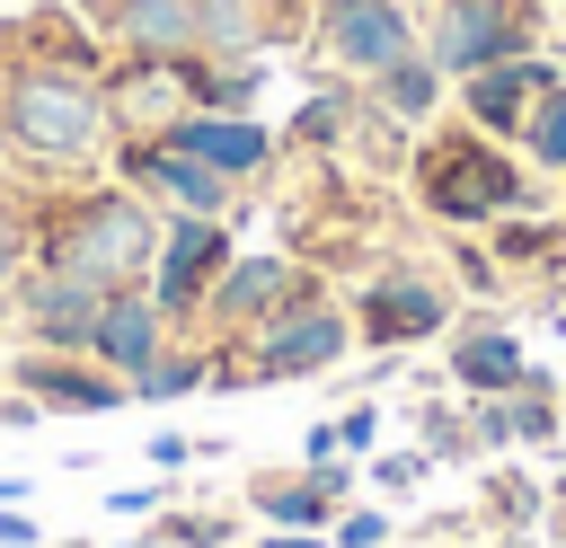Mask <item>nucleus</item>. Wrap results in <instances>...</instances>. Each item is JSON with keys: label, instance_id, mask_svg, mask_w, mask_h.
Instances as JSON below:
<instances>
[{"label": "nucleus", "instance_id": "obj_20", "mask_svg": "<svg viewBox=\"0 0 566 548\" xmlns=\"http://www.w3.org/2000/svg\"><path fill=\"white\" fill-rule=\"evenodd\" d=\"M186 389H212V345H168L150 371H133V398H142V407H168V398H186Z\"/></svg>", "mask_w": 566, "mask_h": 548}, {"label": "nucleus", "instance_id": "obj_43", "mask_svg": "<svg viewBox=\"0 0 566 548\" xmlns=\"http://www.w3.org/2000/svg\"><path fill=\"white\" fill-rule=\"evenodd\" d=\"M557 186H566V177H557Z\"/></svg>", "mask_w": 566, "mask_h": 548}, {"label": "nucleus", "instance_id": "obj_4", "mask_svg": "<svg viewBox=\"0 0 566 548\" xmlns=\"http://www.w3.org/2000/svg\"><path fill=\"white\" fill-rule=\"evenodd\" d=\"M345 345H354V318H345V301H327V283H318V274H301V292H292L274 318H256L248 336L212 345V389L310 380V371H336V362H345Z\"/></svg>", "mask_w": 566, "mask_h": 548}, {"label": "nucleus", "instance_id": "obj_38", "mask_svg": "<svg viewBox=\"0 0 566 548\" xmlns=\"http://www.w3.org/2000/svg\"><path fill=\"white\" fill-rule=\"evenodd\" d=\"M44 548H97V539H44Z\"/></svg>", "mask_w": 566, "mask_h": 548}, {"label": "nucleus", "instance_id": "obj_42", "mask_svg": "<svg viewBox=\"0 0 566 548\" xmlns=\"http://www.w3.org/2000/svg\"><path fill=\"white\" fill-rule=\"evenodd\" d=\"M557 442H566V424H557Z\"/></svg>", "mask_w": 566, "mask_h": 548}, {"label": "nucleus", "instance_id": "obj_24", "mask_svg": "<svg viewBox=\"0 0 566 548\" xmlns=\"http://www.w3.org/2000/svg\"><path fill=\"white\" fill-rule=\"evenodd\" d=\"M416 451H424V460H478V424L451 415V407H424V415H416Z\"/></svg>", "mask_w": 566, "mask_h": 548}, {"label": "nucleus", "instance_id": "obj_26", "mask_svg": "<svg viewBox=\"0 0 566 548\" xmlns=\"http://www.w3.org/2000/svg\"><path fill=\"white\" fill-rule=\"evenodd\" d=\"M327 548H389V513L380 504H345L327 521Z\"/></svg>", "mask_w": 566, "mask_h": 548}, {"label": "nucleus", "instance_id": "obj_33", "mask_svg": "<svg viewBox=\"0 0 566 548\" xmlns=\"http://www.w3.org/2000/svg\"><path fill=\"white\" fill-rule=\"evenodd\" d=\"M0 548H44V530L27 521V504H0Z\"/></svg>", "mask_w": 566, "mask_h": 548}, {"label": "nucleus", "instance_id": "obj_7", "mask_svg": "<svg viewBox=\"0 0 566 548\" xmlns=\"http://www.w3.org/2000/svg\"><path fill=\"white\" fill-rule=\"evenodd\" d=\"M230 256H239L230 221H212V212H168L159 265H150V301L168 309V327H195V318H203V301H212V283H221Z\"/></svg>", "mask_w": 566, "mask_h": 548}, {"label": "nucleus", "instance_id": "obj_11", "mask_svg": "<svg viewBox=\"0 0 566 548\" xmlns=\"http://www.w3.org/2000/svg\"><path fill=\"white\" fill-rule=\"evenodd\" d=\"M9 292H18V327H27V345H53V354H88V345H97L106 292H97L88 274H62V265H27Z\"/></svg>", "mask_w": 566, "mask_h": 548}, {"label": "nucleus", "instance_id": "obj_18", "mask_svg": "<svg viewBox=\"0 0 566 548\" xmlns=\"http://www.w3.org/2000/svg\"><path fill=\"white\" fill-rule=\"evenodd\" d=\"M195 53H212V62H265L256 0H195Z\"/></svg>", "mask_w": 566, "mask_h": 548}, {"label": "nucleus", "instance_id": "obj_8", "mask_svg": "<svg viewBox=\"0 0 566 548\" xmlns=\"http://www.w3.org/2000/svg\"><path fill=\"white\" fill-rule=\"evenodd\" d=\"M106 150H115V186H133V194H150V203L212 212V221H230V203H239V186H230L221 168H203L195 150H168L159 133H124V141H106Z\"/></svg>", "mask_w": 566, "mask_h": 548}, {"label": "nucleus", "instance_id": "obj_34", "mask_svg": "<svg viewBox=\"0 0 566 548\" xmlns=\"http://www.w3.org/2000/svg\"><path fill=\"white\" fill-rule=\"evenodd\" d=\"M301 9H310V0H256V18H265V44H274V35L292 44V27H301Z\"/></svg>", "mask_w": 566, "mask_h": 548}, {"label": "nucleus", "instance_id": "obj_2", "mask_svg": "<svg viewBox=\"0 0 566 548\" xmlns=\"http://www.w3.org/2000/svg\"><path fill=\"white\" fill-rule=\"evenodd\" d=\"M27 230H35V265L88 274L97 292H150L168 212H159L150 194H133V186H88V194H53V203H35Z\"/></svg>", "mask_w": 566, "mask_h": 548}, {"label": "nucleus", "instance_id": "obj_35", "mask_svg": "<svg viewBox=\"0 0 566 548\" xmlns=\"http://www.w3.org/2000/svg\"><path fill=\"white\" fill-rule=\"evenodd\" d=\"M301 460H345V442H336V415H327V424H310V433H301Z\"/></svg>", "mask_w": 566, "mask_h": 548}, {"label": "nucleus", "instance_id": "obj_22", "mask_svg": "<svg viewBox=\"0 0 566 548\" xmlns=\"http://www.w3.org/2000/svg\"><path fill=\"white\" fill-rule=\"evenodd\" d=\"M142 539H150V548H248L230 513H168V521H150Z\"/></svg>", "mask_w": 566, "mask_h": 548}, {"label": "nucleus", "instance_id": "obj_21", "mask_svg": "<svg viewBox=\"0 0 566 548\" xmlns=\"http://www.w3.org/2000/svg\"><path fill=\"white\" fill-rule=\"evenodd\" d=\"M522 159H531L539 177H566V80L531 106V124H522Z\"/></svg>", "mask_w": 566, "mask_h": 548}, {"label": "nucleus", "instance_id": "obj_32", "mask_svg": "<svg viewBox=\"0 0 566 548\" xmlns=\"http://www.w3.org/2000/svg\"><path fill=\"white\" fill-rule=\"evenodd\" d=\"M159 504H168V486H115V495H106V513H124V521H133V513H159Z\"/></svg>", "mask_w": 566, "mask_h": 548}, {"label": "nucleus", "instance_id": "obj_31", "mask_svg": "<svg viewBox=\"0 0 566 548\" xmlns=\"http://www.w3.org/2000/svg\"><path fill=\"white\" fill-rule=\"evenodd\" d=\"M451 274H460L469 292H495V256H486L478 239H460V247H451Z\"/></svg>", "mask_w": 566, "mask_h": 548}, {"label": "nucleus", "instance_id": "obj_25", "mask_svg": "<svg viewBox=\"0 0 566 548\" xmlns=\"http://www.w3.org/2000/svg\"><path fill=\"white\" fill-rule=\"evenodd\" d=\"M486 521H495V530H531V521H539V486H531L522 468H495V477H486Z\"/></svg>", "mask_w": 566, "mask_h": 548}, {"label": "nucleus", "instance_id": "obj_41", "mask_svg": "<svg viewBox=\"0 0 566 548\" xmlns=\"http://www.w3.org/2000/svg\"><path fill=\"white\" fill-rule=\"evenodd\" d=\"M407 9H433V0H407Z\"/></svg>", "mask_w": 566, "mask_h": 548}, {"label": "nucleus", "instance_id": "obj_1", "mask_svg": "<svg viewBox=\"0 0 566 548\" xmlns=\"http://www.w3.org/2000/svg\"><path fill=\"white\" fill-rule=\"evenodd\" d=\"M106 62H115V44L62 0H35V9L0 18V124H9L18 159L80 168L115 141Z\"/></svg>", "mask_w": 566, "mask_h": 548}, {"label": "nucleus", "instance_id": "obj_9", "mask_svg": "<svg viewBox=\"0 0 566 548\" xmlns=\"http://www.w3.org/2000/svg\"><path fill=\"white\" fill-rule=\"evenodd\" d=\"M9 389L35 398L44 415H115V407H133V380H115L97 354H53V345H18L9 354Z\"/></svg>", "mask_w": 566, "mask_h": 548}, {"label": "nucleus", "instance_id": "obj_30", "mask_svg": "<svg viewBox=\"0 0 566 548\" xmlns=\"http://www.w3.org/2000/svg\"><path fill=\"white\" fill-rule=\"evenodd\" d=\"M203 451H212V442H186V433H150V442H142V460H150L159 477H168V468H186V460H203Z\"/></svg>", "mask_w": 566, "mask_h": 548}, {"label": "nucleus", "instance_id": "obj_29", "mask_svg": "<svg viewBox=\"0 0 566 548\" xmlns=\"http://www.w3.org/2000/svg\"><path fill=\"white\" fill-rule=\"evenodd\" d=\"M336 442H345V451L363 460V451L380 442V407H371V398H363V407H345V415H336Z\"/></svg>", "mask_w": 566, "mask_h": 548}, {"label": "nucleus", "instance_id": "obj_3", "mask_svg": "<svg viewBox=\"0 0 566 548\" xmlns=\"http://www.w3.org/2000/svg\"><path fill=\"white\" fill-rule=\"evenodd\" d=\"M407 186H416V203H424L442 230H486V221H504V212H548L539 168L513 159V150H504L495 133H478L469 115H460V124H433V133L416 141Z\"/></svg>", "mask_w": 566, "mask_h": 548}, {"label": "nucleus", "instance_id": "obj_27", "mask_svg": "<svg viewBox=\"0 0 566 548\" xmlns=\"http://www.w3.org/2000/svg\"><path fill=\"white\" fill-rule=\"evenodd\" d=\"M27 265H35V230H27V212L0 194V283H18Z\"/></svg>", "mask_w": 566, "mask_h": 548}, {"label": "nucleus", "instance_id": "obj_16", "mask_svg": "<svg viewBox=\"0 0 566 548\" xmlns=\"http://www.w3.org/2000/svg\"><path fill=\"white\" fill-rule=\"evenodd\" d=\"M522 371H531V354H522L513 327H495V318L451 327V380H460V398H504V389H522Z\"/></svg>", "mask_w": 566, "mask_h": 548}, {"label": "nucleus", "instance_id": "obj_10", "mask_svg": "<svg viewBox=\"0 0 566 548\" xmlns=\"http://www.w3.org/2000/svg\"><path fill=\"white\" fill-rule=\"evenodd\" d=\"M301 256H283V247H239L230 265H221V283H212V301H203V318L195 327H212V345H230V336H248L256 318H274L292 292H301Z\"/></svg>", "mask_w": 566, "mask_h": 548}, {"label": "nucleus", "instance_id": "obj_39", "mask_svg": "<svg viewBox=\"0 0 566 548\" xmlns=\"http://www.w3.org/2000/svg\"><path fill=\"white\" fill-rule=\"evenodd\" d=\"M310 9H345V0H310Z\"/></svg>", "mask_w": 566, "mask_h": 548}, {"label": "nucleus", "instance_id": "obj_5", "mask_svg": "<svg viewBox=\"0 0 566 548\" xmlns=\"http://www.w3.org/2000/svg\"><path fill=\"white\" fill-rule=\"evenodd\" d=\"M451 283L433 274V265H416V256H398V265H380L371 283H354V301H345V318H354V345H371V354H407V345H424V336H451Z\"/></svg>", "mask_w": 566, "mask_h": 548}, {"label": "nucleus", "instance_id": "obj_6", "mask_svg": "<svg viewBox=\"0 0 566 548\" xmlns=\"http://www.w3.org/2000/svg\"><path fill=\"white\" fill-rule=\"evenodd\" d=\"M424 53L442 80H469L486 62L539 53V0H433L424 9Z\"/></svg>", "mask_w": 566, "mask_h": 548}, {"label": "nucleus", "instance_id": "obj_12", "mask_svg": "<svg viewBox=\"0 0 566 548\" xmlns=\"http://www.w3.org/2000/svg\"><path fill=\"white\" fill-rule=\"evenodd\" d=\"M424 35H416V9L407 0H345V9H318V53L354 80H380L389 62H407Z\"/></svg>", "mask_w": 566, "mask_h": 548}, {"label": "nucleus", "instance_id": "obj_19", "mask_svg": "<svg viewBox=\"0 0 566 548\" xmlns=\"http://www.w3.org/2000/svg\"><path fill=\"white\" fill-rule=\"evenodd\" d=\"M363 88L380 97V115H389V124H424V115L442 106V88H451V80H442V71H433V53L416 44L407 62H389V71H380V80H363Z\"/></svg>", "mask_w": 566, "mask_h": 548}, {"label": "nucleus", "instance_id": "obj_37", "mask_svg": "<svg viewBox=\"0 0 566 548\" xmlns=\"http://www.w3.org/2000/svg\"><path fill=\"white\" fill-rule=\"evenodd\" d=\"M9 159H18V141H9V124H0V177H9Z\"/></svg>", "mask_w": 566, "mask_h": 548}, {"label": "nucleus", "instance_id": "obj_23", "mask_svg": "<svg viewBox=\"0 0 566 548\" xmlns=\"http://www.w3.org/2000/svg\"><path fill=\"white\" fill-rule=\"evenodd\" d=\"M363 106L354 97H310L292 124H283V150H327V141H345V124H354Z\"/></svg>", "mask_w": 566, "mask_h": 548}, {"label": "nucleus", "instance_id": "obj_15", "mask_svg": "<svg viewBox=\"0 0 566 548\" xmlns=\"http://www.w3.org/2000/svg\"><path fill=\"white\" fill-rule=\"evenodd\" d=\"M168 336H177V327H168V309H159L150 292H106V318H97V345H88V354H97L115 380H133V371H150V362L168 354Z\"/></svg>", "mask_w": 566, "mask_h": 548}, {"label": "nucleus", "instance_id": "obj_36", "mask_svg": "<svg viewBox=\"0 0 566 548\" xmlns=\"http://www.w3.org/2000/svg\"><path fill=\"white\" fill-rule=\"evenodd\" d=\"M248 548H327V530H265V539H248Z\"/></svg>", "mask_w": 566, "mask_h": 548}, {"label": "nucleus", "instance_id": "obj_17", "mask_svg": "<svg viewBox=\"0 0 566 548\" xmlns=\"http://www.w3.org/2000/svg\"><path fill=\"white\" fill-rule=\"evenodd\" d=\"M495 239H486V256H495V274H548L557 256H566V221H548V212H504V221H486Z\"/></svg>", "mask_w": 566, "mask_h": 548}, {"label": "nucleus", "instance_id": "obj_40", "mask_svg": "<svg viewBox=\"0 0 566 548\" xmlns=\"http://www.w3.org/2000/svg\"><path fill=\"white\" fill-rule=\"evenodd\" d=\"M124 548H150V539H124Z\"/></svg>", "mask_w": 566, "mask_h": 548}, {"label": "nucleus", "instance_id": "obj_13", "mask_svg": "<svg viewBox=\"0 0 566 548\" xmlns=\"http://www.w3.org/2000/svg\"><path fill=\"white\" fill-rule=\"evenodd\" d=\"M557 80H566V71H557L548 53H513V62H486V71H469V80H460V115H469L478 133H495V141H522L531 106H539Z\"/></svg>", "mask_w": 566, "mask_h": 548}, {"label": "nucleus", "instance_id": "obj_14", "mask_svg": "<svg viewBox=\"0 0 566 548\" xmlns=\"http://www.w3.org/2000/svg\"><path fill=\"white\" fill-rule=\"evenodd\" d=\"M159 141H168V150H195V159L221 168L230 186H248V177L274 168V133H265L256 115H203V106H186V115L159 124Z\"/></svg>", "mask_w": 566, "mask_h": 548}, {"label": "nucleus", "instance_id": "obj_28", "mask_svg": "<svg viewBox=\"0 0 566 548\" xmlns=\"http://www.w3.org/2000/svg\"><path fill=\"white\" fill-rule=\"evenodd\" d=\"M424 468H433L424 451H380V460H371V486H380V495H407V486H424Z\"/></svg>", "mask_w": 566, "mask_h": 548}]
</instances>
